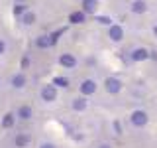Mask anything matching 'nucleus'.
<instances>
[{
	"label": "nucleus",
	"instance_id": "f257e3e1",
	"mask_svg": "<svg viewBox=\"0 0 157 148\" xmlns=\"http://www.w3.org/2000/svg\"><path fill=\"white\" fill-rule=\"evenodd\" d=\"M63 63L65 65H73V57H63Z\"/></svg>",
	"mask_w": 157,
	"mask_h": 148
},
{
	"label": "nucleus",
	"instance_id": "f03ea898",
	"mask_svg": "<svg viewBox=\"0 0 157 148\" xmlns=\"http://www.w3.org/2000/svg\"><path fill=\"white\" fill-rule=\"evenodd\" d=\"M0 49H2V43H0Z\"/></svg>",
	"mask_w": 157,
	"mask_h": 148
}]
</instances>
